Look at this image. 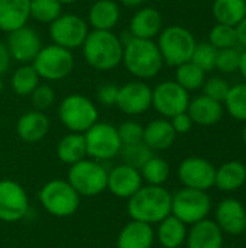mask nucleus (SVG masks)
Here are the masks:
<instances>
[{"instance_id":"1","label":"nucleus","mask_w":246,"mask_h":248,"mask_svg":"<svg viewBox=\"0 0 246 248\" xmlns=\"http://www.w3.org/2000/svg\"><path fill=\"white\" fill-rule=\"evenodd\" d=\"M120 39L123 42L122 64L130 76L145 81L161 73L164 60L154 39L133 38L129 32Z\"/></svg>"},{"instance_id":"2","label":"nucleus","mask_w":246,"mask_h":248,"mask_svg":"<svg viewBox=\"0 0 246 248\" xmlns=\"http://www.w3.org/2000/svg\"><path fill=\"white\" fill-rule=\"evenodd\" d=\"M86 62L97 71H112L122 64L123 42L113 31H90L83 44Z\"/></svg>"},{"instance_id":"3","label":"nucleus","mask_w":246,"mask_h":248,"mask_svg":"<svg viewBox=\"0 0 246 248\" xmlns=\"http://www.w3.org/2000/svg\"><path fill=\"white\" fill-rule=\"evenodd\" d=\"M171 201L173 195L165 187L146 185L129 198L128 214L133 221L154 225L171 215Z\"/></svg>"},{"instance_id":"4","label":"nucleus","mask_w":246,"mask_h":248,"mask_svg":"<svg viewBox=\"0 0 246 248\" xmlns=\"http://www.w3.org/2000/svg\"><path fill=\"white\" fill-rule=\"evenodd\" d=\"M158 49L164 60V64L170 67H178L191 60L197 41L191 31L180 25H171L162 28L157 41Z\"/></svg>"},{"instance_id":"5","label":"nucleus","mask_w":246,"mask_h":248,"mask_svg":"<svg viewBox=\"0 0 246 248\" xmlns=\"http://www.w3.org/2000/svg\"><path fill=\"white\" fill-rule=\"evenodd\" d=\"M58 116L70 132L84 134L99 121V109L87 96L71 93L61 100Z\"/></svg>"},{"instance_id":"6","label":"nucleus","mask_w":246,"mask_h":248,"mask_svg":"<svg viewBox=\"0 0 246 248\" xmlns=\"http://www.w3.org/2000/svg\"><path fill=\"white\" fill-rule=\"evenodd\" d=\"M80 195L68 183V180L54 179L45 183L39 192L42 208L52 217L68 218L74 215L80 206Z\"/></svg>"},{"instance_id":"7","label":"nucleus","mask_w":246,"mask_h":248,"mask_svg":"<svg viewBox=\"0 0 246 248\" xmlns=\"http://www.w3.org/2000/svg\"><path fill=\"white\" fill-rule=\"evenodd\" d=\"M41 80L59 81L67 78L75 65L72 51L55 44L43 45L35 60L30 62Z\"/></svg>"},{"instance_id":"8","label":"nucleus","mask_w":246,"mask_h":248,"mask_svg":"<svg viewBox=\"0 0 246 248\" xmlns=\"http://www.w3.org/2000/svg\"><path fill=\"white\" fill-rule=\"evenodd\" d=\"M107 170L93 158H84L70 166L67 180L80 196L91 198L107 189Z\"/></svg>"},{"instance_id":"9","label":"nucleus","mask_w":246,"mask_h":248,"mask_svg":"<svg viewBox=\"0 0 246 248\" xmlns=\"http://www.w3.org/2000/svg\"><path fill=\"white\" fill-rule=\"evenodd\" d=\"M212 211V199L204 190L183 187L171 201V215L183 221L186 225H193L207 218Z\"/></svg>"},{"instance_id":"10","label":"nucleus","mask_w":246,"mask_h":248,"mask_svg":"<svg viewBox=\"0 0 246 248\" xmlns=\"http://www.w3.org/2000/svg\"><path fill=\"white\" fill-rule=\"evenodd\" d=\"M87 155L96 161L112 160L119 155L122 142L117 134V126L109 122H96L84 132Z\"/></svg>"},{"instance_id":"11","label":"nucleus","mask_w":246,"mask_h":248,"mask_svg":"<svg viewBox=\"0 0 246 248\" xmlns=\"http://www.w3.org/2000/svg\"><path fill=\"white\" fill-rule=\"evenodd\" d=\"M48 31L52 44L74 51L83 46L90 32V26L86 19L75 13H61L49 23Z\"/></svg>"},{"instance_id":"12","label":"nucleus","mask_w":246,"mask_h":248,"mask_svg":"<svg viewBox=\"0 0 246 248\" xmlns=\"http://www.w3.org/2000/svg\"><path fill=\"white\" fill-rule=\"evenodd\" d=\"M190 94L175 80H165L152 89V108L167 119L187 112Z\"/></svg>"},{"instance_id":"13","label":"nucleus","mask_w":246,"mask_h":248,"mask_svg":"<svg viewBox=\"0 0 246 248\" xmlns=\"http://www.w3.org/2000/svg\"><path fill=\"white\" fill-rule=\"evenodd\" d=\"M29 199L25 189L14 180H0V221L17 222L26 217Z\"/></svg>"},{"instance_id":"14","label":"nucleus","mask_w":246,"mask_h":248,"mask_svg":"<svg viewBox=\"0 0 246 248\" xmlns=\"http://www.w3.org/2000/svg\"><path fill=\"white\" fill-rule=\"evenodd\" d=\"M216 167L206 158L188 157L178 166V179L184 187L207 192L215 186Z\"/></svg>"},{"instance_id":"15","label":"nucleus","mask_w":246,"mask_h":248,"mask_svg":"<svg viewBox=\"0 0 246 248\" xmlns=\"http://www.w3.org/2000/svg\"><path fill=\"white\" fill-rule=\"evenodd\" d=\"M4 44L12 60L20 64H30L43 46L39 33L28 25L7 33Z\"/></svg>"},{"instance_id":"16","label":"nucleus","mask_w":246,"mask_h":248,"mask_svg":"<svg viewBox=\"0 0 246 248\" xmlns=\"http://www.w3.org/2000/svg\"><path fill=\"white\" fill-rule=\"evenodd\" d=\"M116 106L125 115H142L152 108V89L142 80L129 81L119 87Z\"/></svg>"},{"instance_id":"17","label":"nucleus","mask_w":246,"mask_h":248,"mask_svg":"<svg viewBox=\"0 0 246 248\" xmlns=\"http://www.w3.org/2000/svg\"><path fill=\"white\" fill-rule=\"evenodd\" d=\"M141 171L128 164H119L107 173V189L113 196L129 199L142 187Z\"/></svg>"},{"instance_id":"18","label":"nucleus","mask_w":246,"mask_h":248,"mask_svg":"<svg viewBox=\"0 0 246 248\" xmlns=\"http://www.w3.org/2000/svg\"><path fill=\"white\" fill-rule=\"evenodd\" d=\"M215 222L223 234L239 235L244 234L246 225V209L241 201L228 198L223 199L216 208Z\"/></svg>"},{"instance_id":"19","label":"nucleus","mask_w":246,"mask_h":248,"mask_svg":"<svg viewBox=\"0 0 246 248\" xmlns=\"http://www.w3.org/2000/svg\"><path fill=\"white\" fill-rule=\"evenodd\" d=\"M162 26H164V20L158 9L151 6L139 7L130 17L129 33L133 38L154 39L159 35Z\"/></svg>"},{"instance_id":"20","label":"nucleus","mask_w":246,"mask_h":248,"mask_svg":"<svg viewBox=\"0 0 246 248\" xmlns=\"http://www.w3.org/2000/svg\"><path fill=\"white\" fill-rule=\"evenodd\" d=\"M51 122L45 112L32 109L23 113L16 122V132L17 137L28 144H35L42 141L46 134L49 132Z\"/></svg>"},{"instance_id":"21","label":"nucleus","mask_w":246,"mask_h":248,"mask_svg":"<svg viewBox=\"0 0 246 248\" xmlns=\"http://www.w3.org/2000/svg\"><path fill=\"white\" fill-rule=\"evenodd\" d=\"M187 248H223V232L219 225L206 218L187 231Z\"/></svg>"},{"instance_id":"22","label":"nucleus","mask_w":246,"mask_h":248,"mask_svg":"<svg viewBox=\"0 0 246 248\" xmlns=\"http://www.w3.org/2000/svg\"><path fill=\"white\" fill-rule=\"evenodd\" d=\"M120 15V6L116 0H94L88 9L87 23L93 31H113Z\"/></svg>"},{"instance_id":"23","label":"nucleus","mask_w":246,"mask_h":248,"mask_svg":"<svg viewBox=\"0 0 246 248\" xmlns=\"http://www.w3.org/2000/svg\"><path fill=\"white\" fill-rule=\"evenodd\" d=\"M223 103L217 102L209 96L200 94L194 99H190L187 113L190 115L193 124L200 126H212L216 125L223 116Z\"/></svg>"},{"instance_id":"24","label":"nucleus","mask_w":246,"mask_h":248,"mask_svg":"<svg viewBox=\"0 0 246 248\" xmlns=\"http://www.w3.org/2000/svg\"><path fill=\"white\" fill-rule=\"evenodd\" d=\"M30 0H0V31L10 33L30 19Z\"/></svg>"},{"instance_id":"25","label":"nucleus","mask_w":246,"mask_h":248,"mask_svg":"<svg viewBox=\"0 0 246 248\" xmlns=\"http://www.w3.org/2000/svg\"><path fill=\"white\" fill-rule=\"evenodd\" d=\"M154 241L155 231L152 225L132 219L119 232L117 248H151Z\"/></svg>"},{"instance_id":"26","label":"nucleus","mask_w":246,"mask_h":248,"mask_svg":"<svg viewBox=\"0 0 246 248\" xmlns=\"http://www.w3.org/2000/svg\"><path fill=\"white\" fill-rule=\"evenodd\" d=\"M175 131L167 118H159L151 121L146 126H144V138L142 141L152 151H164L168 150L175 141Z\"/></svg>"},{"instance_id":"27","label":"nucleus","mask_w":246,"mask_h":248,"mask_svg":"<svg viewBox=\"0 0 246 248\" xmlns=\"http://www.w3.org/2000/svg\"><path fill=\"white\" fill-rule=\"evenodd\" d=\"M155 238L161 247L180 248L187 238V225L174 215H168L161 222H158Z\"/></svg>"},{"instance_id":"28","label":"nucleus","mask_w":246,"mask_h":248,"mask_svg":"<svg viewBox=\"0 0 246 248\" xmlns=\"http://www.w3.org/2000/svg\"><path fill=\"white\" fill-rule=\"evenodd\" d=\"M246 182V166L241 161H228L216 169L215 186L222 192H235Z\"/></svg>"},{"instance_id":"29","label":"nucleus","mask_w":246,"mask_h":248,"mask_svg":"<svg viewBox=\"0 0 246 248\" xmlns=\"http://www.w3.org/2000/svg\"><path fill=\"white\" fill-rule=\"evenodd\" d=\"M57 155L64 164H68V166H72L84 160L87 157L84 134L70 132L64 135L57 145Z\"/></svg>"},{"instance_id":"30","label":"nucleus","mask_w":246,"mask_h":248,"mask_svg":"<svg viewBox=\"0 0 246 248\" xmlns=\"http://www.w3.org/2000/svg\"><path fill=\"white\" fill-rule=\"evenodd\" d=\"M212 12L217 23L236 26L246 16V3L244 0H215Z\"/></svg>"},{"instance_id":"31","label":"nucleus","mask_w":246,"mask_h":248,"mask_svg":"<svg viewBox=\"0 0 246 248\" xmlns=\"http://www.w3.org/2000/svg\"><path fill=\"white\" fill-rule=\"evenodd\" d=\"M41 83V77L32 64H22L17 67L10 78V86L17 96H30V93Z\"/></svg>"},{"instance_id":"32","label":"nucleus","mask_w":246,"mask_h":248,"mask_svg":"<svg viewBox=\"0 0 246 248\" xmlns=\"http://www.w3.org/2000/svg\"><path fill=\"white\" fill-rule=\"evenodd\" d=\"M175 81L190 93L203 87L206 81V73L194 62L187 61L175 67Z\"/></svg>"},{"instance_id":"33","label":"nucleus","mask_w":246,"mask_h":248,"mask_svg":"<svg viewBox=\"0 0 246 248\" xmlns=\"http://www.w3.org/2000/svg\"><path fill=\"white\" fill-rule=\"evenodd\" d=\"M142 180L151 186H162L170 177V164L157 155H152L139 170Z\"/></svg>"},{"instance_id":"34","label":"nucleus","mask_w":246,"mask_h":248,"mask_svg":"<svg viewBox=\"0 0 246 248\" xmlns=\"http://www.w3.org/2000/svg\"><path fill=\"white\" fill-rule=\"evenodd\" d=\"M223 105L233 119L246 122V81L235 84L229 89Z\"/></svg>"},{"instance_id":"35","label":"nucleus","mask_w":246,"mask_h":248,"mask_svg":"<svg viewBox=\"0 0 246 248\" xmlns=\"http://www.w3.org/2000/svg\"><path fill=\"white\" fill-rule=\"evenodd\" d=\"M29 10L30 19L49 25L62 13V4L59 0H30Z\"/></svg>"},{"instance_id":"36","label":"nucleus","mask_w":246,"mask_h":248,"mask_svg":"<svg viewBox=\"0 0 246 248\" xmlns=\"http://www.w3.org/2000/svg\"><path fill=\"white\" fill-rule=\"evenodd\" d=\"M119 155L122 157L123 164H128L130 167L141 170L142 166L154 155V151L142 141V142H136V144L122 145Z\"/></svg>"},{"instance_id":"37","label":"nucleus","mask_w":246,"mask_h":248,"mask_svg":"<svg viewBox=\"0 0 246 248\" xmlns=\"http://www.w3.org/2000/svg\"><path fill=\"white\" fill-rule=\"evenodd\" d=\"M209 42L216 49H225V48H233L238 45V36L235 26L216 23L209 33Z\"/></svg>"},{"instance_id":"38","label":"nucleus","mask_w":246,"mask_h":248,"mask_svg":"<svg viewBox=\"0 0 246 248\" xmlns=\"http://www.w3.org/2000/svg\"><path fill=\"white\" fill-rule=\"evenodd\" d=\"M216 55H217V49L209 41L207 42H197L190 61L194 62L197 67H200L204 73H207V71L215 70Z\"/></svg>"},{"instance_id":"39","label":"nucleus","mask_w":246,"mask_h":248,"mask_svg":"<svg viewBox=\"0 0 246 248\" xmlns=\"http://www.w3.org/2000/svg\"><path fill=\"white\" fill-rule=\"evenodd\" d=\"M239 61H241V51L236 49V46L217 49L215 68H217L223 74H232L239 70Z\"/></svg>"},{"instance_id":"40","label":"nucleus","mask_w":246,"mask_h":248,"mask_svg":"<svg viewBox=\"0 0 246 248\" xmlns=\"http://www.w3.org/2000/svg\"><path fill=\"white\" fill-rule=\"evenodd\" d=\"M30 103L33 106V109L36 110H41V112H45L46 109L52 108L55 100H57V96H55V90L46 84V83H39L38 87L30 93Z\"/></svg>"},{"instance_id":"41","label":"nucleus","mask_w":246,"mask_h":248,"mask_svg":"<svg viewBox=\"0 0 246 248\" xmlns=\"http://www.w3.org/2000/svg\"><path fill=\"white\" fill-rule=\"evenodd\" d=\"M117 134H119L122 145L142 142L144 126L136 121H125L117 126Z\"/></svg>"},{"instance_id":"42","label":"nucleus","mask_w":246,"mask_h":248,"mask_svg":"<svg viewBox=\"0 0 246 248\" xmlns=\"http://www.w3.org/2000/svg\"><path fill=\"white\" fill-rule=\"evenodd\" d=\"M202 89H203V94L204 96H209V97L223 103V100L226 99V94H228L231 86L222 77H210V78H206V81H204Z\"/></svg>"},{"instance_id":"43","label":"nucleus","mask_w":246,"mask_h":248,"mask_svg":"<svg viewBox=\"0 0 246 248\" xmlns=\"http://www.w3.org/2000/svg\"><path fill=\"white\" fill-rule=\"evenodd\" d=\"M117 93H119V87L113 83H104L97 89V102L103 106L112 108L116 106V100H117Z\"/></svg>"},{"instance_id":"44","label":"nucleus","mask_w":246,"mask_h":248,"mask_svg":"<svg viewBox=\"0 0 246 248\" xmlns=\"http://www.w3.org/2000/svg\"><path fill=\"white\" fill-rule=\"evenodd\" d=\"M170 122H171L175 134H187V132L191 131V128L194 125L193 121H191V118H190V115L187 112H181V113L173 116L170 119Z\"/></svg>"},{"instance_id":"45","label":"nucleus","mask_w":246,"mask_h":248,"mask_svg":"<svg viewBox=\"0 0 246 248\" xmlns=\"http://www.w3.org/2000/svg\"><path fill=\"white\" fill-rule=\"evenodd\" d=\"M12 61L13 60H12V57L9 54V49L6 46V44L0 41V76L7 73V70L10 68Z\"/></svg>"},{"instance_id":"46","label":"nucleus","mask_w":246,"mask_h":248,"mask_svg":"<svg viewBox=\"0 0 246 248\" xmlns=\"http://www.w3.org/2000/svg\"><path fill=\"white\" fill-rule=\"evenodd\" d=\"M236 29V36H238V44L246 49V16L235 26Z\"/></svg>"},{"instance_id":"47","label":"nucleus","mask_w":246,"mask_h":248,"mask_svg":"<svg viewBox=\"0 0 246 248\" xmlns=\"http://www.w3.org/2000/svg\"><path fill=\"white\" fill-rule=\"evenodd\" d=\"M146 0H119L120 4H123L125 7H129V9H139Z\"/></svg>"},{"instance_id":"48","label":"nucleus","mask_w":246,"mask_h":248,"mask_svg":"<svg viewBox=\"0 0 246 248\" xmlns=\"http://www.w3.org/2000/svg\"><path fill=\"white\" fill-rule=\"evenodd\" d=\"M238 71L241 73V76L246 81V49L241 51V61H239V70Z\"/></svg>"},{"instance_id":"49","label":"nucleus","mask_w":246,"mask_h":248,"mask_svg":"<svg viewBox=\"0 0 246 248\" xmlns=\"http://www.w3.org/2000/svg\"><path fill=\"white\" fill-rule=\"evenodd\" d=\"M78 0H59V3L64 6V4H74V3H77Z\"/></svg>"},{"instance_id":"50","label":"nucleus","mask_w":246,"mask_h":248,"mask_svg":"<svg viewBox=\"0 0 246 248\" xmlns=\"http://www.w3.org/2000/svg\"><path fill=\"white\" fill-rule=\"evenodd\" d=\"M242 138H244V142H245V145H246V122H245V126H244V131H242Z\"/></svg>"},{"instance_id":"51","label":"nucleus","mask_w":246,"mask_h":248,"mask_svg":"<svg viewBox=\"0 0 246 248\" xmlns=\"http://www.w3.org/2000/svg\"><path fill=\"white\" fill-rule=\"evenodd\" d=\"M3 87H4V84H3V80H1V76H0V94L3 92Z\"/></svg>"},{"instance_id":"52","label":"nucleus","mask_w":246,"mask_h":248,"mask_svg":"<svg viewBox=\"0 0 246 248\" xmlns=\"http://www.w3.org/2000/svg\"><path fill=\"white\" fill-rule=\"evenodd\" d=\"M244 234H245V238H246V225H245V230H244Z\"/></svg>"},{"instance_id":"53","label":"nucleus","mask_w":246,"mask_h":248,"mask_svg":"<svg viewBox=\"0 0 246 248\" xmlns=\"http://www.w3.org/2000/svg\"><path fill=\"white\" fill-rule=\"evenodd\" d=\"M244 1H245V3H246V0H244Z\"/></svg>"}]
</instances>
